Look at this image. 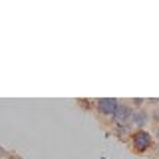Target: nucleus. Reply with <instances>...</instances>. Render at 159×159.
Segmentation results:
<instances>
[{"label": "nucleus", "instance_id": "obj_1", "mask_svg": "<svg viewBox=\"0 0 159 159\" xmlns=\"http://www.w3.org/2000/svg\"><path fill=\"white\" fill-rule=\"evenodd\" d=\"M133 116H135V111H133L131 107H127V106H119V107H117V111L113 113V123H116L117 127L125 129L129 123H133Z\"/></svg>", "mask_w": 159, "mask_h": 159}, {"label": "nucleus", "instance_id": "obj_2", "mask_svg": "<svg viewBox=\"0 0 159 159\" xmlns=\"http://www.w3.org/2000/svg\"><path fill=\"white\" fill-rule=\"evenodd\" d=\"M96 106H98V111H99V113H103V116H111V117H113V113L117 111L119 103H117L116 98H99L98 102H96Z\"/></svg>", "mask_w": 159, "mask_h": 159}, {"label": "nucleus", "instance_id": "obj_3", "mask_svg": "<svg viewBox=\"0 0 159 159\" xmlns=\"http://www.w3.org/2000/svg\"><path fill=\"white\" fill-rule=\"evenodd\" d=\"M133 145H135L137 151H145L151 145V135L147 131H143V129H139V131L133 133Z\"/></svg>", "mask_w": 159, "mask_h": 159}, {"label": "nucleus", "instance_id": "obj_4", "mask_svg": "<svg viewBox=\"0 0 159 159\" xmlns=\"http://www.w3.org/2000/svg\"><path fill=\"white\" fill-rule=\"evenodd\" d=\"M133 123H135L137 127H143L147 123V113L145 111H135V116H133Z\"/></svg>", "mask_w": 159, "mask_h": 159}, {"label": "nucleus", "instance_id": "obj_5", "mask_svg": "<svg viewBox=\"0 0 159 159\" xmlns=\"http://www.w3.org/2000/svg\"><path fill=\"white\" fill-rule=\"evenodd\" d=\"M153 119H155V121L159 123V111H155V113H153Z\"/></svg>", "mask_w": 159, "mask_h": 159}, {"label": "nucleus", "instance_id": "obj_6", "mask_svg": "<svg viewBox=\"0 0 159 159\" xmlns=\"http://www.w3.org/2000/svg\"><path fill=\"white\" fill-rule=\"evenodd\" d=\"M157 137H159V127H157Z\"/></svg>", "mask_w": 159, "mask_h": 159}, {"label": "nucleus", "instance_id": "obj_7", "mask_svg": "<svg viewBox=\"0 0 159 159\" xmlns=\"http://www.w3.org/2000/svg\"><path fill=\"white\" fill-rule=\"evenodd\" d=\"M12 159H20V157H12Z\"/></svg>", "mask_w": 159, "mask_h": 159}]
</instances>
